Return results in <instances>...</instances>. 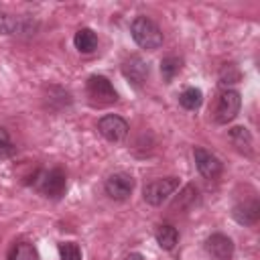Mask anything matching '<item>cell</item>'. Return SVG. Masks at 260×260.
<instances>
[{
    "mask_svg": "<svg viewBox=\"0 0 260 260\" xmlns=\"http://www.w3.org/2000/svg\"><path fill=\"white\" fill-rule=\"evenodd\" d=\"M14 144H12V140H10V134L4 130V128H0V160H6V158H10L12 154H14Z\"/></svg>",
    "mask_w": 260,
    "mask_h": 260,
    "instance_id": "obj_19",
    "label": "cell"
},
{
    "mask_svg": "<svg viewBox=\"0 0 260 260\" xmlns=\"http://www.w3.org/2000/svg\"><path fill=\"white\" fill-rule=\"evenodd\" d=\"M126 260H144V258H142L140 254H130V256H128Z\"/></svg>",
    "mask_w": 260,
    "mask_h": 260,
    "instance_id": "obj_20",
    "label": "cell"
},
{
    "mask_svg": "<svg viewBox=\"0 0 260 260\" xmlns=\"http://www.w3.org/2000/svg\"><path fill=\"white\" fill-rule=\"evenodd\" d=\"M205 250L215 260H232L234 256V242L223 234H213L205 240Z\"/></svg>",
    "mask_w": 260,
    "mask_h": 260,
    "instance_id": "obj_9",
    "label": "cell"
},
{
    "mask_svg": "<svg viewBox=\"0 0 260 260\" xmlns=\"http://www.w3.org/2000/svg\"><path fill=\"white\" fill-rule=\"evenodd\" d=\"M59 258L61 260H81V250L73 242H63V244H59Z\"/></svg>",
    "mask_w": 260,
    "mask_h": 260,
    "instance_id": "obj_18",
    "label": "cell"
},
{
    "mask_svg": "<svg viewBox=\"0 0 260 260\" xmlns=\"http://www.w3.org/2000/svg\"><path fill=\"white\" fill-rule=\"evenodd\" d=\"M230 142L240 150V152H244V154H252V134L248 132V128H244V126H236V128H232L230 130Z\"/></svg>",
    "mask_w": 260,
    "mask_h": 260,
    "instance_id": "obj_12",
    "label": "cell"
},
{
    "mask_svg": "<svg viewBox=\"0 0 260 260\" xmlns=\"http://www.w3.org/2000/svg\"><path fill=\"white\" fill-rule=\"evenodd\" d=\"M122 73H124V77H126L128 81H132L136 87H140V85L146 81V77H148V63H146L142 57L132 55L130 59L124 61Z\"/></svg>",
    "mask_w": 260,
    "mask_h": 260,
    "instance_id": "obj_10",
    "label": "cell"
},
{
    "mask_svg": "<svg viewBox=\"0 0 260 260\" xmlns=\"http://www.w3.org/2000/svg\"><path fill=\"white\" fill-rule=\"evenodd\" d=\"M179 104H181L185 110H197V108L203 104V93H201V89H197V87H187V89L179 95Z\"/></svg>",
    "mask_w": 260,
    "mask_h": 260,
    "instance_id": "obj_16",
    "label": "cell"
},
{
    "mask_svg": "<svg viewBox=\"0 0 260 260\" xmlns=\"http://www.w3.org/2000/svg\"><path fill=\"white\" fill-rule=\"evenodd\" d=\"M177 189H179V179L177 177H165V179H156V181L146 183L142 189V197L150 205H162Z\"/></svg>",
    "mask_w": 260,
    "mask_h": 260,
    "instance_id": "obj_2",
    "label": "cell"
},
{
    "mask_svg": "<svg viewBox=\"0 0 260 260\" xmlns=\"http://www.w3.org/2000/svg\"><path fill=\"white\" fill-rule=\"evenodd\" d=\"M98 130H100V134L106 140H110V142H122L126 138V134H128V124H126L124 118L114 116V114H108V116H104L98 122Z\"/></svg>",
    "mask_w": 260,
    "mask_h": 260,
    "instance_id": "obj_6",
    "label": "cell"
},
{
    "mask_svg": "<svg viewBox=\"0 0 260 260\" xmlns=\"http://www.w3.org/2000/svg\"><path fill=\"white\" fill-rule=\"evenodd\" d=\"M130 32L136 45L146 51H154L162 45V32L148 16H136L130 24Z\"/></svg>",
    "mask_w": 260,
    "mask_h": 260,
    "instance_id": "obj_1",
    "label": "cell"
},
{
    "mask_svg": "<svg viewBox=\"0 0 260 260\" xmlns=\"http://www.w3.org/2000/svg\"><path fill=\"white\" fill-rule=\"evenodd\" d=\"M85 89H87V98L93 106H110L118 100L116 89L112 87V83L104 75H91L87 79Z\"/></svg>",
    "mask_w": 260,
    "mask_h": 260,
    "instance_id": "obj_3",
    "label": "cell"
},
{
    "mask_svg": "<svg viewBox=\"0 0 260 260\" xmlns=\"http://www.w3.org/2000/svg\"><path fill=\"white\" fill-rule=\"evenodd\" d=\"M193 156H195V162H197L199 173L205 179H215L221 173V160L215 154H211L209 150H205L201 146H195L193 148Z\"/></svg>",
    "mask_w": 260,
    "mask_h": 260,
    "instance_id": "obj_8",
    "label": "cell"
},
{
    "mask_svg": "<svg viewBox=\"0 0 260 260\" xmlns=\"http://www.w3.org/2000/svg\"><path fill=\"white\" fill-rule=\"evenodd\" d=\"M154 238H156V242H158V246L162 250H173L177 246V242H179V232L173 225L165 223V225H158Z\"/></svg>",
    "mask_w": 260,
    "mask_h": 260,
    "instance_id": "obj_14",
    "label": "cell"
},
{
    "mask_svg": "<svg viewBox=\"0 0 260 260\" xmlns=\"http://www.w3.org/2000/svg\"><path fill=\"white\" fill-rule=\"evenodd\" d=\"M108 197L116 199V201H124L130 197L132 189H134V179L126 173H114L106 179V185H104Z\"/></svg>",
    "mask_w": 260,
    "mask_h": 260,
    "instance_id": "obj_7",
    "label": "cell"
},
{
    "mask_svg": "<svg viewBox=\"0 0 260 260\" xmlns=\"http://www.w3.org/2000/svg\"><path fill=\"white\" fill-rule=\"evenodd\" d=\"M73 45L79 53H93L98 47V37L91 28H79L73 37Z\"/></svg>",
    "mask_w": 260,
    "mask_h": 260,
    "instance_id": "obj_13",
    "label": "cell"
},
{
    "mask_svg": "<svg viewBox=\"0 0 260 260\" xmlns=\"http://www.w3.org/2000/svg\"><path fill=\"white\" fill-rule=\"evenodd\" d=\"M179 71H181V59L179 57H173L171 55V57H165L160 61V73H162V79L167 83H171Z\"/></svg>",
    "mask_w": 260,
    "mask_h": 260,
    "instance_id": "obj_17",
    "label": "cell"
},
{
    "mask_svg": "<svg viewBox=\"0 0 260 260\" xmlns=\"http://www.w3.org/2000/svg\"><path fill=\"white\" fill-rule=\"evenodd\" d=\"M8 260H39V252L28 242H18L8 252Z\"/></svg>",
    "mask_w": 260,
    "mask_h": 260,
    "instance_id": "obj_15",
    "label": "cell"
},
{
    "mask_svg": "<svg viewBox=\"0 0 260 260\" xmlns=\"http://www.w3.org/2000/svg\"><path fill=\"white\" fill-rule=\"evenodd\" d=\"M35 187L51 199H59L65 191V173L61 169H51V171H41L35 179Z\"/></svg>",
    "mask_w": 260,
    "mask_h": 260,
    "instance_id": "obj_4",
    "label": "cell"
},
{
    "mask_svg": "<svg viewBox=\"0 0 260 260\" xmlns=\"http://www.w3.org/2000/svg\"><path fill=\"white\" fill-rule=\"evenodd\" d=\"M232 215H234V219H236L238 223H242V225H254V223L258 221V217H260V205H258L256 199L238 203V205L234 207Z\"/></svg>",
    "mask_w": 260,
    "mask_h": 260,
    "instance_id": "obj_11",
    "label": "cell"
},
{
    "mask_svg": "<svg viewBox=\"0 0 260 260\" xmlns=\"http://www.w3.org/2000/svg\"><path fill=\"white\" fill-rule=\"evenodd\" d=\"M240 106H242V98L238 91L234 89H225L219 93L217 98V104H215V112H213V120L217 124H228L232 122L238 112H240Z\"/></svg>",
    "mask_w": 260,
    "mask_h": 260,
    "instance_id": "obj_5",
    "label": "cell"
}]
</instances>
